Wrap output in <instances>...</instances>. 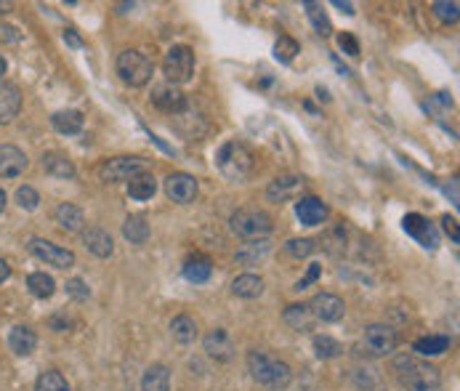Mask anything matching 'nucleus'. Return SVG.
I'll return each mask as SVG.
<instances>
[{
  "label": "nucleus",
  "instance_id": "33",
  "mask_svg": "<svg viewBox=\"0 0 460 391\" xmlns=\"http://www.w3.org/2000/svg\"><path fill=\"white\" fill-rule=\"evenodd\" d=\"M27 287H29V293L35 298H51L56 293V283H53L51 274H46V271H35V274H29L27 277Z\"/></svg>",
  "mask_w": 460,
  "mask_h": 391
},
{
  "label": "nucleus",
  "instance_id": "40",
  "mask_svg": "<svg viewBox=\"0 0 460 391\" xmlns=\"http://www.w3.org/2000/svg\"><path fill=\"white\" fill-rule=\"evenodd\" d=\"M316 250V245L314 240H309V237H303V240H288L285 243V253L293 258H306V256H312Z\"/></svg>",
  "mask_w": 460,
  "mask_h": 391
},
{
  "label": "nucleus",
  "instance_id": "51",
  "mask_svg": "<svg viewBox=\"0 0 460 391\" xmlns=\"http://www.w3.org/2000/svg\"><path fill=\"white\" fill-rule=\"evenodd\" d=\"M3 75H6V59L0 56V78H3Z\"/></svg>",
  "mask_w": 460,
  "mask_h": 391
},
{
  "label": "nucleus",
  "instance_id": "11",
  "mask_svg": "<svg viewBox=\"0 0 460 391\" xmlns=\"http://www.w3.org/2000/svg\"><path fill=\"white\" fill-rule=\"evenodd\" d=\"M309 309L314 314V320H322V322H338L346 314V306L338 296L333 293H316L312 301H309Z\"/></svg>",
  "mask_w": 460,
  "mask_h": 391
},
{
  "label": "nucleus",
  "instance_id": "32",
  "mask_svg": "<svg viewBox=\"0 0 460 391\" xmlns=\"http://www.w3.org/2000/svg\"><path fill=\"white\" fill-rule=\"evenodd\" d=\"M449 343L452 341L447 336H426V338H418L412 343V349L418 351L421 357H439V354L449 351Z\"/></svg>",
  "mask_w": 460,
  "mask_h": 391
},
{
  "label": "nucleus",
  "instance_id": "37",
  "mask_svg": "<svg viewBox=\"0 0 460 391\" xmlns=\"http://www.w3.org/2000/svg\"><path fill=\"white\" fill-rule=\"evenodd\" d=\"M314 351L319 360H335V357H341L343 346L330 336H314Z\"/></svg>",
  "mask_w": 460,
  "mask_h": 391
},
{
  "label": "nucleus",
  "instance_id": "45",
  "mask_svg": "<svg viewBox=\"0 0 460 391\" xmlns=\"http://www.w3.org/2000/svg\"><path fill=\"white\" fill-rule=\"evenodd\" d=\"M442 229L447 232L449 237H452V243H458V221L452 216H442Z\"/></svg>",
  "mask_w": 460,
  "mask_h": 391
},
{
  "label": "nucleus",
  "instance_id": "48",
  "mask_svg": "<svg viewBox=\"0 0 460 391\" xmlns=\"http://www.w3.org/2000/svg\"><path fill=\"white\" fill-rule=\"evenodd\" d=\"M333 6H335V8H343V14H354V6H351V3H343V0H333Z\"/></svg>",
  "mask_w": 460,
  "mask_h": 391
},
{
  "label": "nucleus",
  "instance_id": "4",
  "mask_svg": "<svg viewBox=\"0 0 460 391\" xmlns=\"http://www.w3.org/2000/svg\"><path fill=\"white\" fill-rule=\"evenodd\" d=\"M229 224H232V232L237 237H242V240H266L272 234V229H274L272 216L263 213V211H256V208L237 211Z\"/></svg>",
  "mask_w": 460,
  "mask_h": 391
},
{
  "label": "nucleus",
  "instance_id": "35",
  "mask_svg": "<svg viewBox=\"0 0 460 391\" xmlns=\"http://www.w3.org/2000/svg\"><path fill=\"white\" fill-rule=\"evenodd\" d=\"M301 54V45L293 41L290 35H279V41L274 43V59L282 64H290L295 56Z\"/></svg>",
  "mask_w": 460,
  "mask_h": 391
},
{
  "label": "nucleus",
  "instance_id": "23",
  "mask_svg": "<svg viewBox=\"0 0 460 391\" xmlns=\"http://www.w3.org/2000/svg\"><path fill=\"white\" fill-rule=\"evenodd\" d=\"M282 320L285 325H290L293 330H298V333H306V330H312L314 327V314L309 309V304H290L285 314H282Z\"/></svg>",
  "mask_w": 460,
  "mask_h": 391
},
{
  "label": "nucleus",
  "instance_id": "19",
  "mask_svg": "<svg viewBox=\"0 0 460 391\" xmlns=\"http://www.w3.org/2000/svg\"><path fill=\"white\" fill-rule=\"evenodd\" d=\"M269 253H272V243L269 240H248L237 250L235 261L239 266H258Z\"/></svg>",
  "mask_w": 460,
  "mask_h": 391
},
{
  "label": "nucleus",
  "instance_id": "21",
  "mask_svg": "<svg viewBox=\"0 0 460 391\" xmlns=\"http://www.w3.org/2000/svg\"><path fill=\"white\" fill-rule=\"evenodd\" d=\"M22 109V94L11 83H0V122H11Z\"/></svg>",
  "mask_w": 460,
  "mask_h": 391
},
{
  "label": "nucleus",
  "instance_id": "28",
  "mask_svg": "<svg viewBox=\"0 0 460 391\" xmlns=\"http://www.w3.org/2000/svg\"><path fill=\"white\" fill-rule=\"evenodd\" d=\"M155 192H158V181H155V176L152 173H141L128 181V194H131L133 200H139V203L152 200Z\"/></svg>",
  "mask_w": 460,
  "mask_h": 391
},
{
  "label": "nucleus",
  "instance_id": "10",
  "mask_svg": "<svg viewBox=\"0 0 460 391\" xmlns=\"http://www.w3.org/2000/svg\"><path fill=\"white\" fill-rule=\"evenodd\" d=\"M197 178L189 173H171L168 178H165V194L171 197L173 203L179 205H186L192 203L195 197H197Z\"/></svg>",
  "mask_w": 460,
  "mask_h": 391
},
{
  "label": "nucleus",
  "instance_id": "34",
  "mask_svg": "<svg viewBox=\"0 0 460 391\" xmlns=\"http://www.w3.org/2000/svg\"><path fill=\"white\" fill-rule=\"evenodd\" d=\"M306 14H309V19H312L316 35H322V38H330V35H333V24H330L328 14L322 11L319 3H306Z\"/></svg>",
  "mask_w": 460,
  "mask_h": 391
},
{
  "label": "nucleus",
  "instance_id": "49",
  "mask_svg": "<svg viewBox=\"0 0 460 391\" xmlns=\"http://www.w3.org/2000/svg\"><path fill=\"white\" fill-rule=\"evenodd\" d=\"M6 203H8V197H6V192H3V187H0V213L6 211Z\"/></svg>",
  "mask_w": 460,
  "mask_h": 391
},
{
  "label": "nucleus",
  "instance_id": "6",
  "mask_svg": "<svg viewBox=\"0 0 460 391\" xmlns=\"http://www.w3.org/2000/svg\"><path fill=\"white\" fill-rule=\"evenodd\" d=\"M162 72H165L168 83H173V85L192 80V75H195V51L189 45H173L171 51L165 54Z\"/></svg>",
  "mask_w": 460,
  "mask_h": 391
},
{
  "label": "nucleus",
  "instance_id": "7",
  "mask_svg": "<svg viewBox=\"0 0 460 391\" xmlns=\"http://www.w3.org/2000/svg\"><path fill=\"white\" fill-rule=\"evenodd\" d=\"M146 173L144 157H112L99 165V178L106 184H118V181H131L136 176Z\"/></svg>",
  "mask_w": 460,
  "mask_h": 391
},
{
  "label": "nucleus",
  "instance_id": "3",
  "mask_svg": "<svg viewBox=\"0 0 460 391\" xmlns=\"http://www.w3.org/2000/svg\"><path fill=\"white\" fill-rule=\"evenodd\" d=\"M216 165H218L224 178L239 184L253 171V152L242 141H226L224 147L216 152Z\"/></svg>",
  "mask_w": 460,
  "mask_h": 391
},
{
  "label": "nucleus",
  "instance_id": "2",
  "mask_svg": "<svg viewBox=\"0 0 460 391\" xmlns=\"http://www.w3.org/2000/svg\"><path fill=\"white\" fill-rule=\"evenodd\" d=\"M399 370V381L407 391H442V376L434 364L412 360V357H402L396 362Z\"/></svg>",
  "mask_w": 460,
  "mask_h": 391
},
{
  "label": "nucleus",
  "instance_id": "38",
  "mask_svg": "<svg viewBox=\"0 0 460 391\" xmlns=\"http://www.w3.org/2000/svg\"><path fill=\"white\" fill-rule=\"evenodd\" d=\"M431 11H434V16L442 22V24H455L460 16V6L452 0V3H447V0H439V3H434L431 6Z\"/></svg>",
  "mask_w": 460,
  "mask_h": 391
},
{
  "label": "nucleus",
  "instance_id": "1",
  "mask_svg": "<svg viewBox=\"0 0 460 391\" xmlns=\"http://www.w3.org/2000/svg\"><path fill=\"white\" fill-rule=\"evenodd\" d=\"M248 370L256 383H261L272 391H285L293 381V370L285 362L266 351H250L248 354Z\"/></svg>",
  "mask_w": 460,
  "mask_h": 391
},
{
  "label": "nucleus",
  "instance_id": "13",
  "mask_svg": "<svg viewBox=\"0 0 460 391\" xmlns=\"http://www.w3.org/2000/svg\"><path fill=\"white\" fill-rule=\"evenodd\" d=\"M402 227H405V232H407L410 237H415L423 248H431V250L439 248V234H436V229L421 216V213H410V216H405Z\"/></svg>",
  "mask_w": 460,
  "mask_h": 391
},
{
  "label": "nucleus",
  "instance_id": "39",
  "mask_svg": "<svg viewBox=\"0 0 460 391\" xmlns=\"http://www.w3.org/2000/svg\"><path fill=\"white\" fill-rule=\"evenodd\" d=\"M319 243H322V248H325L328 253L338 256L343 248H346V232H343V224H341V227H335V229H330L328 234L319 240Z\"/></svg>",
  "mask_w": 460,
  "mask_h": 391
},
{
  "label": "nucleus",
  "instance_id": "44",
  "mask_svg": "<svg viewBox=\"0 0 460 391\" xmlns=\"http://www.w3.org/2000/svg\"><path fill=\"white\" fill-rule=\"evenodd\" d=\"M338 45L343 48V54L359 56V43H356V38L351 35V32H343V35H338Z\"/></svg>",
  "mask_w": 460,
  "mask_h": 391
},
{
  "label": "nucleus",
  "instance_id": "31",
  "mask_svg": "<svg viewBox=\"0 0 460 391\" xmlns=\"http://www.w3.org/2000/svg\"><path fill=\"white\" fill-rule=\"evenodd\" d=\"M213 274V264L211 258L205 256H195L189 258L184 264V277L189 280V283H208Z\"/></svg>",
  "mask_w": 460,
  "mask_h": 391
},
{
  "label": "nucleus",
  "instance_id": "5",
  "mask_svg": "<svg viewBox=\"0 0 460 391\" xmlns=\"http://www.w3.org/2000/svg\"><path fill=\"white\" fill-rule=\"evenodd\" d=\"M118 75L120 80L125 83V85H131V88H141L146 83L152 80V72H155V64H152V59L141 51H123L118 56Z\"/></svg>",
  "mask_w": 460,
  "mask_h": 391
},
{
  "label": "nucleus",
  "instance_id": "47",
  "mask_svg": "<svg viewBox=\"0 0 460 391\" xmlns=\"http://www.w3.org/2000/svg\"><path fill=\"white\" fill-rule=\"evenodd\" d=\"M8 277H11V266H8V264H6V261H3V258H0V285L6 283V280H8Z\"/></svg>",
  "mask_w": 460,
  "mask_h": 391
},
{
  "label": "nucleus",
  "instance_id": "25",
  "mask_svg": "<svg viewBox=\"0 0 460 391\" xmlns=\"http://www.w3.org/2000/svg\"><path fill=\"white\" fill-rule=\"evenodd\" d=\"M56 224H59L64 232H83V227H85V216H83V211H80L78 205L62 203L59 208H56Z\"/></svg>",
  "mask_w": 460,
  "mask_h": 391
},
{
  "label": "nucleus",
  "instance_id": "15",
  "mask_svg": "<svg viewBox=\"0 0 460 391\" xmlns=\"http://www.w3.org/2000/svg\"><path fill=\"white\" fill-rule=\"evenodd\" d=\"M205 351L216 362H229L235 357V341L226 333L224 327H216L205 336Z\"/></svg>",
  "mask_w": 460,
  "mask_h": 391
},
{
  "label": "nucleus",
  "instance_id": "22",
  "mask_svg": "<svg viewBox=\"0 0 460 391\" xmlns=\"http://www.w3.org/2000/svg\"><path fill=\"white\" fill-rule=\"evenodd\" d=\"M301 187H303V178H298V176H279V178H274V181L269 184L266 194H269L272 203H285V200H290Z\"/></svg>",
  "mask_w": 460,
  "mask_h": 391
},
{
  "label": "nucleus",
  "instance_id": "26",
  "mask_svg": "<svg viewBox=\"0 0 460 391\" xmlns=\"http://www.w3.org/2000/svg\"><path fill=\"white\" fill-rule=\"evenodd\" d=\"M141 391H171V370L165 364L146 367L144 378H141Z\"/></svg>",
  "mask_w": 460,
  "mask_h": 391
},
{
  "label": "nucleus",
  "instance_id": "14",
  "mask_svg": "<svg viewBox=\"0 0 460 391\" xmlns=\"http://www.w3.org/2000/svg\"><path fill=\"white\" fill-rule=\"evenodd\" d=\"M295 216L301 221L303 227H319V224H325V218L330 216V208L319 197H301L298 203H295Z\"/></svg>",
  "mask_w": 460,
  "mask_h": 391
},
{
  "label": "nucleus",
  "instance_id": "16",
  "mask_svg": "<svg viewBox=\"0 0 460 391\" xmlns=\"http://www.w3.org/2000/svg\"><path fill=\"white\" fill-rule=\"evenodd\" d=\"M27 155L13 144H0V178H16L27 171Z\"/></svg>",
  "mask_w": 460,
  "mask_h": 391
},
{
  "label": "nucleus",
  "instance_id": "29",
  "mask_svg": "<svg viewBox=\"0 0 460 391\" xmlns=\"http://www.w3.org/2000/svg\"><path fill=\"white\" fill-rule=\"evenodd\" d=\"M171 336L173 341H179V343H192L195 338H197V322L189 317V314H179V317H173L171 322Z\"/></svg>",
  "mask_w": 460,
  "mask_h": 391
},
{
  "label": "nucleus",
  "instance_id": "18",
  "mask_svg": "<svg viewBox=\"0 0 460 391\" xmlns=\"http://www.w3.org/2000/svg\"><path fill=\"white\" fill-rule=\"evenodd\" d=\"M43 171L53 178H75L78 171H75V162L67 157L64 152H46L43 155Z\"/></svg>",
  "mask_w": 460,
  "mask_h": 391
},
{
  "label": "nucleus",
  "instance_id": "9",
  "mask_svg": "<svg viewBox=\"0 0 460 391\" xmlns=\"http://www.w3.org/2000/svg\"><path fill=\"white\" fill-rule=\"evenodd\" d=\"M396 343H399V338L389 325H368L365 327V346H368L370 354L386 357L396 349Z\"/></svg>",
  "mask_w": 460,
  "mask_h": 391
},
{
  "label": "nucleus",
  "instance_id": "17",
  "mask_svg": "<svg viewBox=\"0 0 460 391\" xmlns=\"http://www.w3.org/2000/svg\"><path fill=\"white\" fill-rule=\"evenodd\" d=\"M83 245L85 250L93 253L96 258H109L115 253V243H112V234L102 227H88L83 229Z\"/></svg>",
  "mask_w": 460,
  "mask_h": 391
},
{
  "label": "nucleus",
  "instance_id": "30",
  "mask_svg": "<svg viewBox=\"0 0 460 391\" xmlns=\"http://www.w3.org/2000/svg\"><path fill=\"white\" fill-rule=\"evenodd\" d=\"M123 237L131 245H144L149 240V224L144 216H128L123 224Z\"/></svg>",
  "mask_w": 460,
  "mask_h": 391
},
{
  "label": "nucleus",
  "instance_id": "36",
  "mask_svg": "<svg viewBox=\"0 0 460 391\" xmlns=\"http://www.w3.org/2000/svg\"><path fill=\"white\" fill-rule=\"evenodd\" d=\"M35 391H69V383H67V378L62 376V373L46 370V373H40L38 383H35Z\"/></svg>",
  "mask_w": 460,
  "mask_h": 391
},
{
  "label": "nucleus",
  "instance_id": "24",
  "mask_svg": "<svg viewBox=\"0 0 460 391\" xmlns=\"http://www.w3.org/2000/svg\"><path fill=\"white\" fill-rule=\"evenodd\" d=\"M83 115H80L78 109H62V112H53L51 118V125L59 131L62 136H75L83 131Z\"/></svg>",
  "mask_w": 460,
  "mask_h": 391
},
{
  "label": "nucleus",
  "instance_id": "8",
  "mask_svg": "<svg viewBox=\"0 0 460 391\" xmlns=\"http://www.w3.org/2000/svg\"><path fill=\"white\" fill-rule=\"evenodd\" d=\"M27 248H29L32 256L40 258V261L48 264V266H53V269H69V266H75V253H72V250L59 248V245L48 243V240H43V237H32Z\"/></svg>",
  "mask_w": 460,
  "mask_h": 391
},
{
  "label": "nucleus",
  "instance_id": "20",
  "mask_svg": "<svg viewBox=\"0 0 460 391\" xmlns=\"http://www.w3.org/2000/svg\"><path fill=\"white\" fill-rule=\"evenodd\" d=\"M38 346V336H35V330H29L27 325H16L11 327V333H8V349L13 354H19V357H27V354H32Z\"/></svg>",
  "mask_w": 460,
  "mask_h": 391
},
{
  "label": "nucleus",
  "instance_id": "43",
  "mask_svg": "<svg viewBox=\"0 0 460 391\" xmlns=\"http://www.w3.org/2000/svg\"><path fill=\"white\" fill-rule=\"evenodd\" d=\"M319 274H322V266L319 264H309V269H306V274H303L301 280L295 283V290H306L312 283H316L319 280Z\"/></svg>",
  "mask_w": 460,
  "mask_h": 391
},
{
  "label": "nucleus",
  "instance_id": "12",
  "mask_svg": "<svg viewBox=\"0 0 460 391\" xmlns=\"http://www.w3.org/2000/svg\"><path fill=\"white\" fill-rule=\"evenodd\" d=\"M152 104L158 109H162V112H168V115H179V112L186 109V96L179 85L165 83V85H158L152 91Z\"/></svg>",
  "mask_w": 460,
  "mask_h": 391
},
{
  "label": "nucleus",
  "instance_id": "41",
  "mask_svg": "<svg viewBox=\"0 0 460 391\" xmlns=\"http://www.w3.org/2000/svg\"><path fill=\"white\" fill-rule=\"evenodd\" d=\"M16 203H19V208H25V211H35L40 205V194L32 187H19L16 189Z\"/></svg>",
  "mask_w": 460,
  "mask_h": 391
},
{
  "label": "nucleus",
  "instance_id": "27",
  "mask_svg": "<svg viewBox=\"0 0 460 391\" xmlns=\"http://www.w3.org/2000/svg\"><path fill=\"white\" fill-rule=\"evenodd\" d=\"M232 293L237 298H258L263 293V280L261 277H256V274H239L235 283H232Z\"/></svg>",
  "mask_w": 460,
  "mask_h": 391
},
{
  "label": "nucleus",
  "instance_id": "46",
  "mask_svg": "<svg viewBox=\"0 0 460 391\" xmlns=\"http://www.w3.org/2000/svg\"><path fill=\"white\" fill-rule=\"evenodd\" d=\"M64 41L69 43V45H75V48H80V45H83V41L78 38V32H75V29H67V32H64Z\"/></svg>",
  "mask_w": 460,
  "mask_h": 391
},
{
  "label": "nucleus",
  "instance_id": "42",
  "mask_svg": "<svg viewBox=\"0 0 460 391\" xmlns=\"http://www.w3.org/2000/svg\"><path fill=\"white\" fill-rule=\"evenodd\" d=\"M67 296L75 298V301H88L91 298V290H88V285L83 283L80 277H72V280H67Z\"/></svg>",
  "mask_w": 460,
  "mask_h": 391
},
{
  "label": "nucleus",
  "instance_id": "50",
  "mask_svg": "<svg viewBox=\"0 0 460 391\" xmlns=\"http://www.w3.org/2000/svg\"><path fill=\"white\" fill-rule=\"evenodd\" d=\"M6 11H11V3H0V14H6Z\"/></svg>",
  "mask_w": 460,
  "mask_h": 391
}]
</instances>
